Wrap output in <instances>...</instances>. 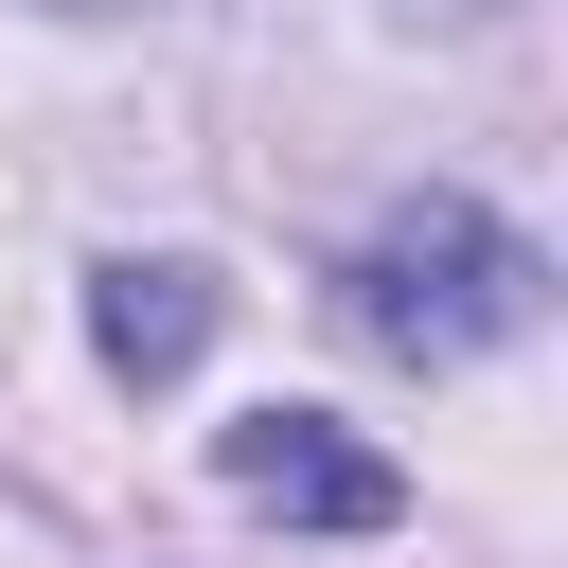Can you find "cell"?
<instances>
[{
	"instance_id": "obj_1",
	"label": "cell",
	"mask_w": 568,
	"mask_h": 568,
	"mask_svg": "<svg viewBox=\"0 0 568 568\" xmlns=\"http://www.w3.org/2000/svg\"><path fill=\"white\" fill-rule=\"evenodd\" d=\"M337 320H355L390 373H479L497 337H532V320H550V248H532L497 195L426 178V195H390V213L355 231V266H337Z\"/></svg>"
},
{
	"instance_id": "obj_2",
	"label": "cell",
	"mask_w": 568,
	"mask_h": 568,
	"mask_svg": "<svg viewBox=\"0 0 568 568\" xmlns=\"http://www.w3.org/2000/svg\"><path fill=\"white\" fill-rule=\"evenodd\" d=\"M213 479H231L248 515H284V532H390V515H408V462H390V444H355V426H337V408H302V390L231 408V426H213Z\"/></svg>"
},
{
	"instance_id": "obj_3",
	"label": "cell",
	"mask_w": 568,
	"mask_h": 568,
	"mask_svg": "<svg viewBox=\"0 0 568 568\" xmlns=\"http://www.w3.org/2000/svg\"><path fill=\"white\" fill-rule=\"evenodd\" d=\"M213 320H231V284H213L195 248H106V266H89V355H106L124 390H178V373L213 355Z\"/></svg>"
},
{
	"instance_id": "obj_4",
	"label": "cell",
	"mask_w": 568,
	"mask_h": 568,
	"mask_svg": "<svg viewBox=\"0 0 568 568\" xmlns=\"http://www.w3.org/2000/svg\"><path fill=\"white\" fill-rule=\"evenodd\" d=\"M390 18H408V36H497L515 0H390Z\"/></svg>"
},
{
	"instance_id": "obj_5",
	"label": "cell",
	"mask_w": 568,
	"mask_h": 568,
	"mask_svg": "<svg viewBox=\"0 0 568 568\" xmlns=\"http://www.w3.org/2000/svg\"><path fill=\"white\" fill-rule=\"evenodd\" d=\"M36 18H142V0H36Z\"/></svg>"
}]
</instances>
